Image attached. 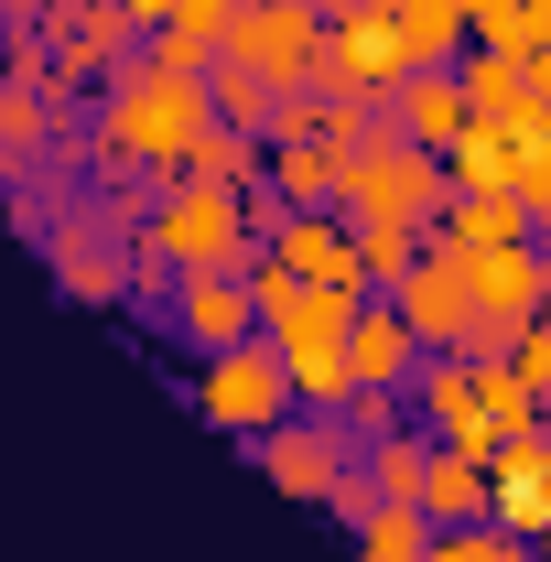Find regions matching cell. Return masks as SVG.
<instances>
[{
	"instance_id": "1",
	"label": "cell",
	"mask_w": 551,
	"mask_h": 562,
	"mask_svg": "<svg viewBox=\"0 0 551 562\" xmlns=\"http://www.w3.org/2000/svg\"><path fill=\"white\" fill-rule=\"evenodd\" d=\"M216 131V87L206 76H162V66H120L109 76V109H98V162L109 173H162V184H184V162H195V140Z\"/></svg>"
},
{
	"instance_id": "2",
	"label": "cell",
	"mask_w": 551,
	"mask_h": 562,
	"mask_svg": "<svg viewBox=\"0 0 551 562\" xmlns=\"http://www.w3.org/2000/svg\"><path fill=\"white\" fill-rule=\"evenodd\" d=\"M238 260H260V227H249L238 195H216V184H173L151 206V227L131 238L140 292H173L184 271H238Z\"/></svg>"
},
{
	"instance_id": "3",
	"label": "cell",
	"mask_w": 551,
	"mask_h": 562,
	"mask_svg": "<svg viewBox=\"0 0 551 562\" xmlns=\"http://www.w3.org/2000/svg\"><path fill=\"white\" fill-rule=\"evenodd\" d=\"M443 206H454V162L443 151H412L401 131L346 151V195H336L346 227H443Z\"/></svg>"
},
{
	"instance_id": "4",
	"label": "cell",
	"mask_w": 551,
	"mask_h": 562,
	"mask_svg": "<svg viewBox=\"0 0 551 562\" xmlns=\"http://www.w3.org/2000/svg\"><path fill=\"white\" fill-rule=\"evenodd\" d=\"M227 66L271 76L281 98L314 87V76H325V11H314V0H238V11H227Z\"/></svg>"
},
{
	"instance_id": "5",
	"label": "cell",
	"mask_w": 551,
	"mask_h": 562,
	"mask_svg": "<svg viewBox=\"0 0 551 562\" xmlns=\"http://www.w3.org/2000/svg\"><path fill=\"white\" fill-rule=\"evenodd\" d=\"M195 412L216 422V432H271V422H292L303 401H292V368H281V347L271 336H249V347H227V357H206V379H195Z\"/></svg>"
},
{
	"instance_id": "6",
	"label": "cell",
	"mask_w": 551,
	"mask_h": 562,
	"mask_svg": "<svg viewBox=\"0 0 551 562\" xmlns=\"http://www.w3.org/2000/svg\"><path fill=\"white\" fill-rule=\"evenodd\" d=\"M357 454H368V443H357L336 412H292V422H271V432H260V476H271L281 497H314V508L357 476Z\"/></svg>"
},
{
	"instance_id": "7",
	"label": "cell",
	"mask_w": 551,
	"mask_h": 562,
	"mask_svg": "<svg viewBox=\"0 0 551 562\" xmlns=\"http://www.w3.org/2000/svg\"><path fill=\"white\" fill-rule=\"evenodd\" d=\"M44 55H55V87H66V98H87V87H109V76L140 55V22L120 11V0H55Z\"/></svg>"
},
{
	"instance_id": "8",
	"label": "cell",
	"mask_w": 551,
	"mask_h": 562,
	"mask_svg": "<svg viewBox=\"0 0 551 562\" xmlns=\"http://www.w3.org/2000/svg\"><path fill=\"white\" fill-rule=\"evenodd\" d=\"M401 76H412V55H401V22L379 11V0H357V11H336L325 22V76L314 87H336V98H401Z\"/></svg>"
},
{
	"instance_id": "9",
	"label": "cell",
	"mask_w": 551,
	"mask_h": 562,
	"mask_svg": "<svg viewBox=\"0 0 551 562\" xmlns=\"http://www.w3.org/2000/svg\"><path fill=\"white\" fill-rule=\"evenodd\" d=\"M173 336H184L195 357L249 347V336H260V292H249V260H238V271H184V281H173Z\"/></svg>"
},
{
	"instance_id": "10",
	"label": "cell",
	"mask_w": 551,
	"mask_h": 562,
	"mask_svg": "<svg viewBox=\"0 0 551 562\" xmlns=\"http://www.w3.org/2000/svg\"><path fill=\"white\" fill-rule=\"evenodd\" d=\"M401 314H412V336L432 357H465V325H476V271L454 260V249H421L412 271H401V292H390Z\"/></svg>"
},
{
	"instance_id": "11",
	"label": "cell",
	"mask_w": 551,
	"mask_h": 562,
	"mask_svg": "<svg viewBox=\"0 0 551 562\" xmlns=\"http://www.w3.org/2000/svg\"><path fill=\"white\" fill-rule=\"evenodd\" d=\"M486 519L508 541H551V432H508L486 465Z\"/></svg>"
},
{
	"instance_id": "12",
	"label": "cell",
	"mask_w": 551,
	"mask_h": 562,
	"mask_svg": "<svg viewBox=\"0 0 551 562\" xmlns=\"http://www.w3.org/2000/svg\"><path fill=\"white\" fill-rule=\"evenodd\" d=\"M421 357H432V347L412 336V314H401L390 292H368V303L346 314V379H357V390H412Z\"/></svg>"
},
{
	"instance_id": "13",
	"label": "cell",
	"mask_w": 551,
	"mask_h": 562,
	"mask_svg": "<svg viewBox=\"0 0 551 562\" xmlns=\"http://www.w3.org/2000/svg\"><path fill=\"white\" fill-rule=\"evenodd\" d=\"M412 422L432 432V443H454V454H486V465H497V432H486V412H476V357H421Z\"/></svg>"
},
{
	"instance_id": "14",
	"label": "cell",
	"mask_w": 551,
	"mask_h": 562,
	"mask_svg": "<svg viewBox=\"0 0 551 562\" xmlns=\"http://www.w3.org/2000/svg\"><path fill=\"white\" fill-rule=\"evenodd\" d=\"M390 131L412 140V151H454V140L476 131V98H465V76H454V66L401 76V98H390Z\"/></svg>"
},
{
	"instance_id": "15",
	"label": "cell",
	"mask_w": 551,
	"mask_h": 562,
	"mask_svg": "<svg viewBox=\"0 0 551 562\" xmlns=\"http://www.w3.org/2000/svg\"><path fill=\"white\" fill-rule=\"evenodd\" d=\"M476 271V314H497V325H530V314H551V249L541 238H519V249H486V260H465Z\"/></svg>"
},
{
	"instance_id": "16",
	"label": "cell",
	"mask_w": 551,
	"mask_h": 562,
	"mask_svg": "<svg viewBox=\"0 0 551 562\" xmlns=\"http://www.w3.org/2000/svg\"><path fill=\"white\" fill-rule=\"evenodd\" d=\"M379 11L401 22L412 76H421V66H465V55H476V11H465V0H379Z\"/></svg>"
},
{
	"instance_id": "17",
	"label": "cell",
	"mask_w": 551,
	"mask_h": 562,
	"mask_svg": "<svg viewBox=\"0 0 551 562\" xmlns=\"http://www.w3.org/2000/svg\"><path fill=\"white\" fill-rule=\"evenodd\" d=\"M530 238V195H454L443 227H432V249H454V260H486V249H519Z\"/></svg>"
},
{
	"instance_id": "18",
	"label": "cell",
	"mask_w": 551,
	"mask_h": 562,
	"mask_svg": "<svg viewBox=\"0 0 551 562\" xmlns=\"http://www.w3.org/2000/svg\"><path fill=\"white\" fill-rule=\"evenodd\" d=\"M271 206H336L346 195V151L336 140H271Z\"/></svg>"
},
{
	"instance_id": "19",
	"label": "cell",
	"mask_w": 551,
	"mask_h": 562,
	"mask_svg": "<svg viewBox=\"0 0 551 562\" xmlns=\"http://www.w3.org/2000/svg\"><path fill=\"white\" fill-rule=\"evenodd\" d=\"M421 519H432V530H476L486 519V454L432 443V465H421Z\"/></svg>"
},
{
	"instance_id": "20",
	"label": "cell",
	"mask_w": 551,
	"mask_h": 562,
	"mask_svg": "<svg viewBox=\"0 0 551 562\" xmlns=\"http://www.w3.org/2000/svg\"><path fill=\"white\" fill-rule=\"evenodd\" d=\"M454 76H465V98H476V120H551L541 76L519 66V55H486V44H476V55H465Z\"/></svg>"
},
{
	"instance_id": "21",
	"label": "cell",
	"mask_w": 551,
	"mask_h": 562,
	"mask_svg": "<svg viewBox=\"0 0 551 562\" xmlns=\"http://www.w3.org/2000/svg\"><path fill=\"white\" fill-rule=\"evenodd\" d=\"M184 184H216V195H260V184H271V151H260L249 131H227V120H216V131L195 140V162H184Z\"/></svg>"
},
{
	"instance_id": "22",
	"label": "cell",
	"mask_w": 551,
	"mask_h": 562,
	"mask_svg": "<svg viewBox=\"0 0 551 562\" xmlns=\"http://www.w3.org/2000/svg\"><path fill=\"white\" fill-rule=\"evenodd\" d=\"M357 465H368V497H379V508H421V465H432V432H390V443H368Z\"/></svg>"
},
{
	"instance_id": "23",
	"label": "cell",
	"mask_w": 551,
	"mask_h": 562,
	"mask_svg": "<svg viewBox=\"0 0 551 562\" xmlns=\"http://www.w3.org/2000/svg\"><path fill=\"white\" fill-rule=\"evenodd\" d=\"M476 412H486V432L508 443V432H541L551 390H541V379H519V368H476Z\"/></svg>"
},
{
	"instance_id": "24",
	"label": "cell",
	"mask_w": 551,
	"mask_h": 562,
	"mask_svg": "<svg viewBox=\"0 0 551 562\" xmlns=\"http://www.w3.org/2000/svg\"><path fill=\"white\" fill-rule=\"evenodd\" d=\"M432 541H443V530H432L421 508H368V519H357V552L368 562H432Z\"/></svg>"
},
{
	"instance_id": "25",
	"label": "cell",
	"mask_w": 551,
	"mask_h": 562,
	"mask_svg": "<svg viewBox=\"0 0 551 562\" xmlns=\"http://www.w3.org/2000/svg\"><path fill=\"white\" fill-rule=\"evenodd\" d=\"M216 120H227V131H271V109H281V87L271 76H249V66H227V55H216Z\"/></svg>"
},
{
	"instance_id": "26",
	"label": "cell",
	"mask_w": 551,
	"mask_h": 562,
	"mask_svg": "<svg viewBox=\"0 0 551 562\" xmlns=\"http://www.w3.org/2000/svg\"><path fill=\"white\" fill-rule=\"evenodd\" d=\"M216 44L206 22H162V33H140V66H162V76H216Z\"/></svg>"
},
{
	"instance_id": "27",
	"label": "cell",
	"mask_w": 551,
	"mask_h": 562,
	"mask_svg": "<svg viewBox=\"0 0 551 562\" xmlns=\"http://www.w3.org/2000/svg\"><path fill=\"white\" fill-rule=\"evenodd\" d=\"M120 11H131L140 33H162V22H206L216 44H227V11H238V0H120Z\"/></svg>"
},
{
	"instance_id": "28",
	"label": "cell",
	"mask_w": 551,
	"mask_h": 562,
	"mask_svg": "<svg viewBox=\"0 0 551 562\" xmlns=\"http://www.w3.org/2000/svg\"><path fill=\"white\" fill-rule=\"evenodd\" d=\"M497 541H508V530H497V519H476V530H443V541H432V562H497Z\"/></svg>"
},
{
	"instance_id": "29",
	"label": "cell",
	"mask_w": 551,
	"mask_h": 562,
	"mask_svg": "<svg viewBox=\"0 0 551 562\" xmlns=\"http://www.w3.org/2000/svg\"><path fill=\"white\" fill-rule=\"evenodd\" d=\"M508 368H519V379H541V390H551V314H530V325H519V357H508Z\"/></svg>"
},
{
	"instance_id": "30",
	"label": "cell",
	"mask_w": 551,
	"mask_h": 562,
	"mask_svg": "<svg viewBox=\"0 0 551 562\" xmlns=\"http://www.w3.org/2000/svg\"><path fill=\"white\" fill-rule=\"evenodd\" d=\"M0 22H11V33H44V22H55V0H0Z\"/></svg>"
},
{
	"instance_id": "31",
	"label": "cell",
	"mask_w": 551,
	"mask_h": 562,
	"mask_svg": "<svg viewBox=\"0 0 551 562\" xmlns=\"http://www.w3.org/2000/svg\"><path fill=\"white\" fill-rule=\"evenodd\" d=\"M497 562H551V552H541V541H497Z\"/></svg>"
},
{
	"instance_id": "32",
	"label": "cell",
	"mask_w": 551,
	"mask_h": 562,
	"mask_svg": "<svg viewBox=\"0 0 551 562\" xmlns=\"http://www.w3.org/2000/svg\"><path fill=\"white\" fill-rule=\"evenodd\" d=\"M530 76H541V98H551V44H541V55H530Z\"/></svg>"
},
{
	"instance_id": "33",
	"label": "cell",
	"mask_w": 551,
	"mask_h": 562,
	"mask_svg": "<svg viewBox=\"0 0 551 562\" xmlns=\"http://www.w3.org/2000/svg\"><path fill=\"white\" fill-rule=\"evenodd\" d=\"M314 11H325V22H336V11H357V0H314Z\"/></svg>"
},
{
	"instance_id": "34",
	"label": "cell",
	"mask_w": 551,
	"mask_h": 562,
	"mask_svg": "<svg viewBox=\"0 0 551 562\" xmlns=\"http://www.w3.org/2000/svg\"><path fill=\"white\" fill-rule=\"evenodd\" d=\"M530 184H551V151H541V173H530Z\"/></svg>"
},
{
	"instance_id": "35",
	"label": "cell",
	"mask_w": 551,
	"mask_h": 562,
	"mask_svg": "<svg viewBox=\"0 0 551 562\" xmlns=\"http://www.w3.org/2000/svg\"><path fill=\"white\" fill-rule=\"evenodd\" d=\"M465 11H497V0H465Z\"/></svg>"
},
{
	"instance_id": "36",
	"label": "cell",
	"mask_w": 551,
	"mask_h": 562,
	"mask_svg": "<svg viewBox=\"0 0 551 562\" xmlns=\"http://www.w3.org/2000/svg\"><path fill=\"white\" fill-rule=\"evenodd\" d=\"M541 432H551V412H541Z\"/></svg>"
},
{
	"instance_id": "37",
	"label": "cell",
	"mask_w": 551,
	"mask_h": 562,
	"mask_svg": "<svg viewBox=\"0 0 551 562\" xmlns=\"http://www.w3.org/2000/svg\"><path fill=\"white\" fill-rule=\"evenodd\" d=\"M541 552H551V541H541Z\"/></svg>"
}]
</instances>
